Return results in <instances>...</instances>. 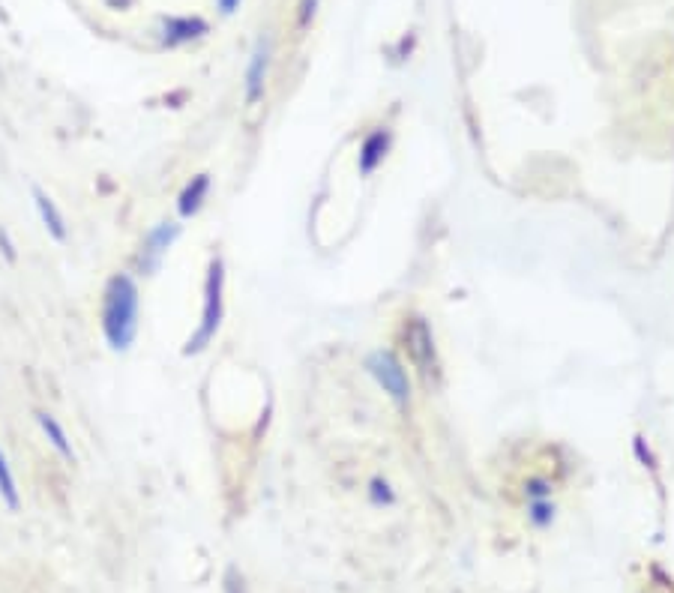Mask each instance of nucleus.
<instances>
[{"instance_id": "1a4fd4ad", "label": "nucleus", "mask_w": 674, "mask_h": 593, "mask_svg": "<svg viewBox=\"0 0 674 593\" xmlns=\"http://www.w3.org/2000/svg\"><path fill=\"white\" fill-rule=\"evenodd\" d=\"M207 192H210V174H195V177L183 186V192H180V198H177V213H180L183 219L195 216V213L201 210Z\"/></svg>"}, {"instance_id": "9d476101", "label": "nucleus", "mask_w": 674, "mask_h": 593, "mask_svg": "<svg viewBox=\"0 0 674 593\" xmlns=\"http://www.w3.org/2000/svg\"><path fill=\"white\" fill-rule=\"evenodd\" d=\"M33 201H36V210H39V216H42V222H45V228L51 231V237L54 240H66V222H63V216H60V210L54 207V201L36 186L33 189Z\"/></svg>"}, {"instance_id": "2eb2a0df", "label": "nucleus", "mask_w": 674, "mask_h": 593, "mask_svg": "<svg viewBox=\"0 0 674 593\" xmlns=\"http://www.w3.org/2000/svg\"><path fill=\"white\" fill-rule=\"evenodd\" d=\"M315 3H318V0H303V6H300V27H306L309 18L315 15Z\"/></svg>"}, {"instance_id": "6e6552de", "label": "nucleus", "mask_w": 674, "mask_h": 593, "mask_svg": "<svg viewBox=\"0 0 674 593\" xmlns=\"http://www.w3.org/2000/svg\"><path fill=\"white\" fill-rule=\"evenodd\" d=\"M204 33H207V21L204 18H189V15L177 18L174 15V18L162 21V45H168V48L186 45V42H192V39H198Z\"/></svg>"}, {"instance_id": "7ed1b4c3", "label": "nucleus", "mask_w": 674, "mask_h": 593, "mask_svg": "<svg viewBox=\"0 0 674 593\" xmlns=\"http://www.w3.org/2000/svg\"><path fill=\"white\" fill-rule=\"evenodd\" d=\"M402 345H405V354H408L411 366L420 372V378H423L426 384L438 381L441 363H438L435 336H432V327H429L426 318H420V315L405 318V327H402Z\"/></svg>"}, {"instance_id": "9b49d317", "label": "nucleus", "mask_w": 674, "mask_h": 593, "mask_svg": "<svg viewBox=\"0 0 674 593\" xmlns=\"http://www.w3.org/2000/svg\"><path fill=\"white\" fill-rule=\"evenodd\" d=\"M36 420H39V426H42V432L48 435V441H51V447L63 456V459H69L72 462V447H69V438H66V432H63V426L54 420V417H48V414H36Z\"/></svg>"}, {"instance_id": "f8f14e48", "label": "nucleus", "mask_w": 674, "mask_h": 593, "mask_svg": "<svg viewBox=\"0 0 674 593\" xmlns=\"http://www.w3.org/2000/svg\"><path fill=\"white\" fill-rule=\"evenodd\" d=\"M0 498L6 501L9 510H18V489H15V477H12V468L0 450Z\"/></svg>"}, {"instance_id": "dca6fc26", "label": "nucleus", "mask_w": 674, "mask_h": 593, "mask_svg": "<svg viewBox=\"0 0 674 593\" xmlns=\"http://www.w3.org/2000/svg\"><path fill=\"white\" fill-rule=\"evenodd\" d=\"M0 249H3V255H6L9 261H15V246L9 243V234H6L3 228H0Z\"/></svg>"}, {"instance_id": "423d86ee", "label": "nucleus", "mask_w": 674, "mask_h": 593, "mask_svg": "<svg viewBox=\"0 0 674 593\" xmlns=\"http://www.w3.org/2000/svg\"><path fill=\"white\" fill-rule=\"evenodd\" d=\"M267 66H270V39H258L252 57H249V69H246V102L255 105L264 96V81H267Z\"/></svg>"}, {"instance_id": "4468645a", "label": "nucleus", "mask_w": 674, "mask_h": 593, "mask_svg": "<svg viewBox=\"0 0 674 593\" xmlns=\"http://www.w3.org/2000/svg\"><path fill=\"white\" fill-rule=\"evenodd\" d=\"M372 501H375V504H393V492H390V486H387V483H381V480H375V483H372Z\"/></svg>"}, {"instance_id": "f3484780", "label": "nucleus", "mask_w": 674, "mask_h": 593, "mask_svg": "<svg viewBox=\"0 0 674 593\" xmlns=\"http://www.w3.org/2000/svg\"><path fill=\"white\" fill-rule=\"evenodd\" d=\"M216 3H219V9H222L225 15H231V12L240 6V0H216Z\"/></svg>"}, {"instance_id": "0eeeda50", "label": "nucleus", "mask_w": 674, "mask_h": 593, "mask_svg": "<svg viewBox=\"0 0 674 593\" xmlns=\"http://www.w3.org/2000/svg\"><path fill=\"white\" fill-rule=\"evenodd\" d=\"M390 144H393V135H390V129H372L366 138H363V144H360V159H357V168H360V174L363 177H369L384 159H387V153H390Z\"/></svg>"}, {"instance_id": "20e7f679", "label": "nucleus", "mask_w": 674, "mask_h": 593, "mask_svg": "<svg viewBox=\"0 0 674 593\" xmlns=\"http://www.w3.org/2000/svg\"><path fill=\"white\" fill-rule=\"evenodd\" d=\"M366 369L369 375L378 381V387L396 402V405H408L411 399V384H408V372L402 369V363L396 360V354L390 351H375L366 357Z\"/></svg>"}, {"instance_id": "f257e3e1", "label": "nucleus", "mask_w": 674, "mask_h": 593, "mask_svg": "<svg viewBox=\"0 0 674 593\" xmlns=\"http://www.w3.org/2000/svg\"><path fill=\"white\" fill-rule=\"evenodd\" d=\"M138 285L129 273H117L102 297V333L111 351H129L138 336Z\"/></svg>"}, {"instance_id": "f03ea898", "label": "nucleus", "mask_w": 674, "mask_h": 593, "mask_svg": "<svg viewBox=\"0 0 674 593\" xmlns=\"http://www.w3.org/2000/svg\"><path fill=\"white\" fill-rule=\"evenodd\" d=\"M222 291H225V267H222L219 258H213L210 261V270H207V282H204L201 324L192 333V339L186 342L183 354H201L213 342V336H216V330L222 324V315H225V297H222Z\"/></svg>"}, {"instance_id": "39448f33", "label": "nucleus", "mask_w": 674, "mask_h": 593, "mask_svg": "<svg viewBox=\"0 0 674 593\" xmlns=\"http://www.w3.org/2000/svg\"><path fill=\"white\" fill-rule=\"evenodd\" d=\"M180 237V225L177 222H159L141 243V252H138V273L141 276H153L159 267H162V258L165 252L171 249V243Z\"/></svg>"}, {"instance_id": "ddd939ff", "label": "nucleus", "mask_w": 674, "mask_h": 593, "mask_svg": "<svg viewBox=\"0 0 674 593\" xmlns=\"http://www.w3.org/2000/svg\"><path fill=\"white\" fill-rule=\"evenodd\" d=\"M552 516H555V507H552V504H546V501H534V504H531V519H534V525L546 528V525L552 522Z\"/></svg>"}]
</instances>
